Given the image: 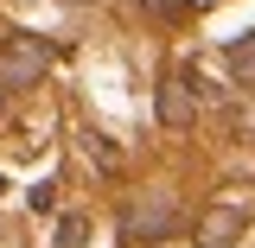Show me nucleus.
Returning <instances> with one entry per match:
<instances>
[{"instance_id": "1", "label": "nucleus", "mask_w": 255, "mask_h": 248, "mask_svg": "<svg viewBox=\"0 0 255 248\" xmlns=\"http://www.w3.org/2000/svg\"><path fill=\"white\" fill-rule=\"evenodd\" d=\"M45 70H51V38H38V32H6V45H0V95L32 89Z\"/></svg>"}, {"instance_id": "3", "label": "nucleus", "mask_w": 255, "mask_h": 248, "mask_svg": "<svg viewBox=\"0 0 255 248\" xmlns=\"http://www.w3.org/2000/svg\"><path fill=\"white\" fill-rule=\"evenodd\" d=\"M159 121L166 127H191L198 121V77H191V70H172V77H166V83H159Z\"/></svg>"}, {"instance_id": "7", "label": "nucleus", "mask_w": 255, "mask_h": 248, "mask_svg": "<svg viewBox=\"0 0 255 248\" xmlns=\"http://www.w3.org/2000/svg\"><path fill=\"white\" fill-rule=\"evenodd\" d=\"M26 197H32V210H58V185H32Z\"/></svg>"}, {"instance_id": "4", "label": "nucleus", "mask_w": 255, "mask_h": 248, "mask_svg": "<svg viewBox=\"0 0 255 248\" xmlns=\"http://www.w3.org/2000/svg\"><path fill=\"white\" fill-rule=\"evenodd\" d=\"M236 236H243V210H236V204L204 210V223H198V248H236Z\"/></svg>"}, {"instance_id": "2", "label": "nucleus", "mask_w": 255, "mask_h": 248, "mask_svg": "<svg viewBox=\"0 0 255 248\" xmlns=\"http://www.w3.org/2000/svg\"><path fill=\"white\" fill-rule=\"evenodd\" d=\"M179 229V197L166 185H153V191H140L134 204H128V217H122V236L128 242H166Z\"/></svg>"}, {"instance_id": "6", "label": "nucleus", "mask_w": 255, "mask_h": 248, "mask_svg": "<svg viewBox=\"0 0 255 248\" xmlns=\"http://www.w3.org/2000/svg\"><path fill=\"white\" fill-rule=\"evenodd\" d=\"M83 236H90V223L77 217V210H70V217H58V248H83Z\"/></svg>"}, {"instance_id": "5", "label": "nucleus", "mask_w": 255, "mask_h": 248, "mask_svg": "<svg viewBox=\"0 0 255 248\" xmlns=\"http://www.w3.org/2000/svg\"><path fill=\"white\" fill-rule=\"evenodd\" d=\"M223 58H230V77H236V83H243V89L255 95V32L230 38V51H223Z\"/></svg>"}]
</instances>
